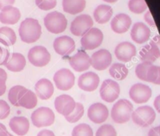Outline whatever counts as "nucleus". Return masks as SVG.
<instances>
[{
  "label": "nucleus",
  "mask_w": 160,
  "mask_h": 136,
  "mask_svg": "<svg viewBox=\"0 0 160 136\" xmlns=\"http://www.w3.org/2000/svg\"><path fill=\"white\" fill-rule=\"evenodd\" d=\"M19 35L24 43L31 44L37 41L42 35V26L38 20L33 18L25 19L20 23Z\"/></svg>",
  "instance_id": "f257e3e1"
},
{
  "label": "nucleus",
  "mask_w": 160,
  "mask_h": 136,
  "mask_svg": "<svg viewBox=\"0 0 160 136\" xmlns=\"http://www.w3.org/2000/svg\"><path fill=\"white\" fill-rule=\"evenodd\" d=\"M133 104L129 101L121 99L117 101L111 110V117L114 122L117 124H124L130 121L133 111Z\"/></svg>",
  "instance_id": "f03ea898"
},
{
  "label": "nucleus",
  "mask_w": 160,
  "mask_h": 136,
  "mask_svg": "<svg viewBox=\"0 0 160 136\" xmlns=\"http://www.w3.org/2000/svg\"><path fill=\"white\" fill-rule=\"evenodd\" d=\"M44 24L48 32L52 34H60L64 32L67 26V20L61 12L55 11L49 12L44 19Z\"/></svg>",
  "instance_id": "7ed1b4c3"
},
{
  "label": "nucleus",
  "mask_w": 160,
  "mask_h": 136,
  "mask_svg": "<svg viewBox=\"0 0 160 136\" xmlns=\"http://www.w3.org/2000/svg\"><path fill=\"white\" fill-rule=\"evenodd\" d=\"M156 112L150 106H142L133 111L131 118L134 124L140 127L146 128L153 124L156 120Z\"/></svg>",
  "instance_id": "20e7f679"
},
{
  "label": "nucleus",
  "mask_w": 160,
  "mask_h": 136,
  "mask_svg": "<svg viewBox=\"0 0 160 136\" xmlns=\"http://www.w3.org/2000/svg\"><path fill=\"white\" fill-rule=\"evenodd\" d=\"M31 118L35 127L42 128L52 125L54 123L56 117L51 109L46 107H42L33 112Z\"/></svg>",
  "instance_id": "39448f33"
},
{
  "label": "nucleus",
  "mask_w": 160,
  "mask_h": 136,
  "mask_svg": "<svg viewBox=\"0 0 160 136\" xmlns=\"http://www.w3.org/2000/svg\"><path fill=\"white\" fill-rule=\"evenodd\" d=\"M30 63L36 67H44L51 60V54L43 46H35L30 49L28 53Z\"/></svg>",
  "instance_id": "423d86ee"
},
{
  "label": "nucleus",
  "mask_w": 160,
  "mask_h": 136,
  "mask_svg": "<svg viewBox=\"0 0 160 136\" xmlns=\"http://www.w3.org/2000/svg\"><path fill=\"white\" fill-rule=\"evenodd\" d=\"M53 81L56 88L59 90L67 91L74 86L75 76L70 69L61 68L55 73Z\"/></svg>",
  "instance_id": "0eeeda50"
},
{
  "label": "nucleus",
  "mask_w": 160,
  "mask_h": 136,
  "mask_svg": "<svg viewBox=\"0 0 160 136\" xmlns=\"http://www.w3.org/2000/svg\"><path fill=\"white\" fill-rule=\"evenodd\" d=\"M103 41V34L101 30L92 27L81 40V46L85 50H94L98 48Z\"/></svg>",
  "instance_id": "6e6552de"
},
{
  "label": "nucleus",
  "mask_w": 160,
  "mask_h": 136,
  "mask_svg": "<svg viewBox=\"0 0 160 136\" xmlns=\"http://www.w3.org/2000/svg\"><path fill=\"white\" fill-rule=\"evenodd\" d=\"M120 93V85L116 81L106 79L102 82L100 88V96L104 101L112 103L118 99Z\"/></svg>",
  "instance_id": "1a4fd4ad"
},
{
  "label": "nucleus",
  "mask_w": 160,
  "mask_h": 136,
  "mask_svg": "<svg viewBox=\"0 0 160 136\" xmlns=\"http://www.w3.org/2000/svg\"><path fill=\"white\" fill-rule=\"evenodd\" d=\"M93 26V20L88 14H82L77 16L72 21L70 25V31L77 37L83 36L92 29Z\"/></svg>",
  "instance_id": "9d476101"
},
{
  "label": "nucleus",
  "mask_w": 160,
  "mask_h": 136,
  "mask_svg": "<svg viewBox=\"0 0 160 136\" xmlns=\"http://www.w3.org/2000/svg\"><path fill=\"white\" fill-rule=\"evenodd\" d=\"M152 91L148 86L142 83H136L129 90L130 98L136 104H144L148 102L152 97Z\"/></svg>",
  "instance_id": "9b49d317"
},
{
  "label": "nucleus",
  "mask_w": 160,
  "mask_h": 136,
  "mask_svg": "<svg viewBox=\"0 0 160 136\" xmlns=\"http://www.w3.org/2000/svg\"><path fill=\"white\" fill-rule=\"evenodd\" d=\"M112 61L111 53L106 49H101L92 54L91 57V65L98 71H102L110 66Z\"/></svg>",
  "instance_id": "f8f14e48"
},
{
  "label": "nucleus",
  "mask_w": 160,
  "mask_h": 136,
  "mask_svg": "<svg viewBox=\"0 0 160 136\" xmlns=\"http://www.w3.org/2000/svg\"><path fill=\"white\" fill-rule=\"evenodd\" d=\"M75 41L69 36H61L55 39L53 48L58 54L62 56L70 55L75 50Z\"/></svg>",
  "instance_id": "ddd939ff"
},
{
  "label": "nucleus",
  "mask_w": 160,
  "mask_h": 136,
  "mask_svg": "<svg viewBox=\"0 0 160 136\" xmlns=\"http://www.w3.org/2000/svg\"><path fill=\"white\" fill-rule=\"evenodd\" d=\"M56 111L64 117L70 115L76 107V102L72 96L62 94L57 96L54 102Z\"/></svg>",
  "instance_id": "4468645a"
},
{
  "label": "nucleus",
  "mask_w": 160,
  "mask_h": 136,
  "mask_svg": "<svg viewBox=\"0 0 160 136\" xmlns=\"http://www.w3.org/2000/svg\"><path fill=\"white\" fill-rule=\"evenodd\" d=\"M88 117L92 122L102 124L107 120L109 117V110L103 104L95 103L89 107L88 110Z\"/></svg>",
  "instance_id": "2eb2a0df"
},
{
  "label": "nucleus",
  "mask_w": 160,
  "mask_h": 136,
  "mask_svg": "<svg viewBox=\"0 0 160 136\" xmlns=\"http://www.w3.org/2000/svg\"><path fill=\"white\" fill-rule=\"evenodd\" d=\"M100 82V78L93 72H88L80 76L78 85L81 90L86 92H92L97 90Z\"/></svg>",
  "instance_id": "dca6fc26"
},
{
  "label": "nucleus",
  "mask_w": 160,
  "mask_h": 136,
  "mask_svg": "<svg viewBox=\"0 0 160 136\" xmlns=\"http://www.w3.org/2000/svg\"><path fill=\"white\" fill-rule=\"evenodd\" d=\"M137 54L136 47L128 41L121 42L115 48V55L118 60L128 62Z\"/></svg>",
  "instance_id": "f3484780"
},
{
  "label": "nucleus",
  "mask_w": 160,
  "mask_h": 136,
  "mask_svg": "<svg viewBox=\"0 0 160 136\" xmlns=\"http://www.w3.org/2000/svg\"><path fill=\"white\" fill-rule=\"evenodd\" d=\"M70 65L76 72H84L91 66V57L84 51H78L70 59Z\"/></svg>",
  "instance_id": "a211bd4d"
},
{
  "label": "nucleus",
  "mask_w": 160,
  "mask_h": 136,
  "mask_svg": "<svg viewBox=\"0 0 160 136\" xmlns=\"http://www.w3.org/2000/svg\"><path fill=\"white\" fill-rule=\"evenodd\" d=\"M151 35V30L148 26L142 22L135 23L131 29V37L137 44H144L148 41Z\"/></svg>",
  "instance_id": "6ab92c4d"
},
{
  "label": "nucleus",
  "mask_w": 160,
  "mask_h": 136,
  "mask_svg": "<svg viewBox=\"0 0 160 136\" xmlns=\"http://www.w3.org/2000/svg\"><path fill=\"white\" fill-rule=\"evenodd\" d=\"M132 23L131 18L125 13L117 14L111 21V28L117 34H123L130 29Z\"/></svg>",
  "instance_id": "aec40b11"
},
{
  "label": "nucleus",
  "mask_w": 160,
  "mask_h": 136,
  "mask_svg": "<svg viewBox=\"0 0 160 136\" xmlns=\"http://www.w3.org/2000/svg\"><path fill=\"white\" fill-rule=\"evenodd\" d=\"M20 9L12 6L3 8L0 12V22L3 24L14 25L20 20Z\"/></svg>",
  "instance_id": "412c9836"
},
{
  "label": "nucleus",
  "mask_w": 160,
  "mask_h": 136,
  "mask_svg": "<svg viewBox=\"0 0 160 136\" xmlns=\"http://www.w3.org/2000/svg\"><path fill=\"white\" fill-rule=\"evenodd\" d=\"M35 94L41 100H48L54 93V87L49 79H41L38 81L34 87Z\"/></svg>",
  "instance_id": "4be33fe9"
},
{
  "label": "nucleus",
  "mask_w": 160,
  "mask_h": 136,
  "mask_svg": "<svg viewBox=\"0 0 160 136\" xmlns=\"http://www.w3.org/2000/svg\"><path fill=\"white\" fill-rule=\"evenodd\" d=\"M9 128L11 130L19 136L26 135L29 131L30 123L27 118L22 116L13 117L9 121Z\"/></svg>",
  "instance_id": "5701e85b"
},
{
  "label": "nucleus",
  "mask_w": 160,
  "mask_h": 136,
  "mask_svg": "<svg viewBox=\"0 0 160 136\" xmlns=\"http://www.w3.org/2000/svg\"><path fill=\"white\" fill-rule=\"evenodd\" d=\"M8 70L13 73H18L24 69L26 66V59L20 53H12L9 55L7 62L5 65Z\"/></svg>",
  "instance_id": "b1692460"
},
{
  "label": "nucleus",
  "mask_w": 160,
  "mask_h": 136,
  "mask_svg": "<svg viewBox=\"0 0 160 136\" xmlns=\"http://www.w3.org/2000/svg\"><path fill=\"white\" fill-rule=\"evenodd\" d=\"M112 9L108 5H99L94 11V18L100 24H103L110 20L112 16Z\"/></svg>",
  "instance_id": "393cba45"
},
{
  "label": "nucleus",
  "mask_w": 160,
  "mask_h": 136,
  "mask_svg": "<svg viewBox=\"0 0 160 136\" xmlns=\"http://www.w3.org/2000/svg\"><path fill=\"white\" fill-rule=\"evenodd\" d=\"M85 6V0H62V8L64 12L71 15L83 12Z\"/></svg>",
  "instance_id": "a878e982"
},
{
  "label": "nucleus",
  "mask_w": 160,
  "mask_h": 136,
  "mask_svg": "<svg viewBox=\"0 0 160 136\" xmlns=\"http://www.w3.org/2000/svg\"><path fill=\"white\" fill-rule=\"evenodd\" d=\"M17 41V35L13 30L8 26L0 28V43L5 46H12Z\"/></svg>",
  "instance_id": "bb28decb"
},
{
  "label": "nucleus",
  "mask_w": 160,
  "mask_h": 136,
  "mask_svg": "<svg viewBox=\"0 0 160 136\" xmlns=\"http://www.w3.org/2000/svg\"><path fill=\"white\" fill-rule=\"evenodd\" d=\"M28 89L25 88L23 86H14L10 90H9V93H8V99L9 101L15 107H20V100L21 99L22 96L26 93Z\"/></svg>",
  "instance_id": "cd10ccee"
},
{
  "label": "nucleus",
  "mask_w": 160,
  "mask_h": 136,
  "mask_svg": "<svg viewBox=\"0 0 160 136\" xmlns=\"http://www.w3.org/2000/svg\"><path fill=\"white\" fill-rule=\"evenodd\" d=\"M20 107H23L26 109H33L37 106L38 98L37 95L31 90H28L26 93L22 96L21 99L20 100Z\"/></svg>",
  "instance_id": "c85d7f7f"
},
{
  "label": "nucleus",
  "mask_w": 160,
  "mask_h": 136,
  "mask_svg": "<svg viewBox=\"0 0 160 136\" xmlns=\"http://www.w3.org/2000/svg\"><path fill=\"white\" fill-rule=\"evenodd\" d=\"M109 74L117 80H123L128 76V69L123 64L114 63L109 68Z\"/></svg>",
  "instance_id": "c756f323"
},
{
  "label": "nucleus",
  "mask_w": 160,
  "mask_h": 136,
  "mask_svg": "<svg viewBox=\"0 0 160 136\" xmlns=\"http://www.w3.org/2000/svg\"><path fill=\"white\" fill-rule=\"evenodd\" d=\"M158 59L156 52L150 45L144 46L140 51V59L142 62H150L153 63Z\"/></svg>",
  "instance_id": "7c9ffc66"
},
{
  "label": "nucleus",
  "mask_w": 160,
  "mask_h": 136,
  "mask_svg": "<svg viewBox=\"0 0 160 136\" xmlns=\"http://www.w3.org/2000/svg\"><path fill=\"white\" fill-rule=\"evenodd\" d=\"M146 82L160 85V66L152 64L146 72Z\"/></svg>",
  "instance_id": "2f4dec72"
},
{
  "label": "nucleus",
  "mask_w": 160,
  "mask_h": 136,
  "mask_svg": "<svg viewBox=\"0 0 160 136\" xmlns=\"http://www.w3.org/2000/svg\"><path fill=\"white\" fill-rule=\"evenodd\" d=\"M84 113V106L81 103H76V107L73 111L68 116L65 117V119L70 123H76L83 117Z\"/></svg>",
  "instance_id": "473e14b6"
},
{
  "label": "nucleus",
  "mask_w": 160,
  "mask_h": 136,
  "mask_svg": "<svg viewBox=\"0 0 160 136\" xmlns=\"http://www.w3.org/2000/svg\"><path fill=\"white\" fill-rule=\"evenodd\" d=\"M128 8L134 13L141 14L147 9V4L145 0H130Z\"/></svg>",
  "instance_id": "72a5a7b5"
},
{
  "label": "nucleus",
  "mask_w": 160,
  "mask_h": 136,
  "mask_svg": "<svg viewBox=\"0 0 160 136\" xmlns=\"http://www.w3.org/2000/svg\"><path fill=\"white\" fill-rule=\"evenodd\" d=\"M72 136H93V130L87 124H80L73 128Z\"/></svg>",
  "instance_id": "f704fd0d"
},
{
  "label": "nucleus",
  "mask_w": 160,
  "mask_h": 136,
  "mask_svg": "<svg viewBox=\"0 0 160 136\" xmlns=\"http://www.w3.org/2000/svg\"><path fill=\"white\" fill-rule=\"evenodd\" d=\"M152 64L150 62H142L136 66L135 74L139 79L146 82V72Z\"/></svg>",
  "instance_id": "c9c22d12"
},
{
  "label": "nucleus",
  "mask_w": 160,
  "mask_h": 136,
  "mask_svg": "<svg viewBox=\"0 0 160 136\" xmlns=\"http://www.w3.org/2000/svg\"><path fill=\"white\" fill-rule=\"evenodd\" d=\"M95 136H117V133L113 126L110 124H104L97 130Z\"/></svg>",
  "instance_id": "e433bc0d"
},
{
  "label": "nucleus",
  "mask_w": 160,
  "mask_h": 136,
  "mask_svg": "<svg viewBox=\"0 0 160 136\" xmlns=\"http://www.w3.org/2000/svg\"><path fill=\"white\" fill-rule=\"evenodd\" d=\"M35 3L40 9L48 11L56 7L57 0H35Z\"/></svg>",
  "instance_id": "4c0bfd02"
},
{
  "label": "nucleus",
  "mask_w": 160,
  "mask_h": 136,
  "mask_svg": "<svg viewBox=\"0 0 160 136\" xmlns=\"http://www.w3.org/2000/svg\"><path fill=\"white\" fill-rule=\"evenodd\" d=\"M10 113V107L3 100H0V120H4Z\"/></svg>",
  "instance_id": "58836bf2"
},
{
  "label": "nucleus",
  "mask_w": 160,
  "mask_h": 136,
  "mask_svg": "<svg viewBox=\"0 0 160 136\" xmlns=\"http://www.w3.org/2000/svg\"><path fill=\"white\" fill-rule=\"evenodd\" d=\"M149 45L153 48L158 58H160V37L159 36H156L152 40L150 41Z\"/></svg>",
  "instance_id": "ea45409f"
},
{
  "label": "nucleus",
  "mask_w": 160,
  "mask_h": 136,
  "mask_svg": "<svg viewBox=\"0 0 160 136\" xmlns=\"http://www.w3.org/2000/svg\"><path fill=\"white\" fill-rule=\"evenodd\" d=\"M9 51L6 48H2L0 46V65H5L9 59Z\"/></svg>",
  "instance_id": "a19ab883"
},
{
  "label": "nucleus",
  "mask_w": 160,
  "mask_h": 136,
  "mask_svg": "<svg viewBox=\"0 0 160 136\" xmlns=\"http://www.w3.org/2000/svg\"><path fill=\"white\" fill-rule=\"evenodd\" d=\"M14 2H15V0H0V10L6 6H12Z\"/></svg>",
  "instance_id": "79ce46f5"
},
{
  "label": "nucleus",
  "mask_w": 160,
  "mask_h": 136,
  "mask_svg": "<svg viewBox=\"0 0 160 136\" xmlns=\"http://www.w3.org/2000/svg\"><path fill=\"white\" fill-rule=\"evenodd\" d=\"M148 136H160V125L150 129Z\"/></svg>",
  "instance_id": "37998d69"
},
{
  "label": "nucleus",
  "mask_w": 160,
  "mask_h": 136,
  "mask_svg": "<svg viewBox=\"0 0 160 136\" xmlns=\"http://www.w3.org/2000/svg\"><path fill=\"white\" fill-rule=\"evenodd\" d=\"M6 80L0 78V96H2V95L6 93Z\"/></svg>",
  "instance_id": "c03bdc74"
},
{
  "label": "nucleus",
  "mask_w": 160,
  "mask_h": 136,
  "mask_svg": "<svg viewBox=\"0 0 160 136\" xmlns=\"http://www.w3.org/2000/svg\"><path fill=\"white\" fill-rule=\"evenodd\" d=\"M145 20H146L147 23L149 25H151V26H154L155 25V23L152 20V17L150 11H148V12H146V14L145 15Z\"/></svg>",
  "instance_id": "a18cd8bd"
},
{
  "label": "nucleus",
  "mask_w": 160,
  "mask_h": 136,
  "mask_svg": "<svg viewBox=\"0 0 160 136\" xmlns=\"http://www.w3.org/2000/svg\"><path fill=\"white\" fill-rule=\"evenodd\" d=\"M37 136H55V134L52 131L48 130V129H44L38 132Z\"/></svg>",
  "instance_id": "49530a36"
},
{
  "label": "nucleus",
  "mask_w": 160,
  "mask_h": 136,
  "mask_svg": "<svg viewBox=\"0 0 160 136\" xmlns=\"http://www.w3.org/2000/svg\"><path fill=\"white\" fill-rule=\"evenodd\" d=\"M8 131L6 129V127L3 124L0 123V136H7Z\"/></svg>",
  "instance_id": "de8ad7c7"
},
{
  "label": "nucleus",
  "mask_w": 160,
  "mask_h": 136,
  "mask_svg": "<svg viewBox=\"0 0 160 136\" xmlns=\"http://www.w3.org/2000/svg\"><path fill=\"white\" fill-rule=\"evenodd\" d=\"M154 107L158 112L160 114V95L156 96L154 101Z\"/></svg>",
  "instance_id": "09e8293b"
},
{
  "label": "nucleus",
  "mask_w": 160,
  "mask_h": 136,
  "mask_svg": "<svg viewBox=\"0 0 160 136\" xmlns=\"http://www.w3.org/2000/svg\"><path fill=\"white\" fill-rule=\"evenodd\" d=\"M0 78L2 79H5V80L7 79V73H6V72L4 69H2L1 68H0Z\"/></svg>",
  "instance_id": "8fccbe9b"
},
{
  "label": "nucleus",
  "mask_w": 160,
  "mask_h": 136,
  "mask_svg": "<svg viewBox=\"0 0 160 136\" xmlns=\"http://www.w3.org/2000/svg\"><path fill=\"white\" fill-rule=\"evenodd\" d=\"M103 1L106 2H109V3H113V2H117L118 0H103Z\"/></svg>",
  "instance_id": "3c124183"
},
{
  "label": "nucleus",
  "mask_w": 160,
  "mask_h": 136,
  "mask_svg": "<svg viewBox=\"0 0 160 136\" xmlns=\"http://www.w3.org/2000/svg\"><path fill=\"white\" fill-rule=\"evenodd\" d=\"M7 136H13V135H11L10 133H8V135H7Z\"/></svg>",
  "instance_id": "603ef678"
}]
</instances>
